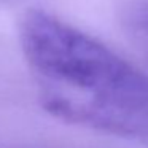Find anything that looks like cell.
<instances>
[{
	"label": "cell",
	"mask_w": 148,
	"mask_h": 148,
	"mask_svg": "<svg viewBox=\"0 0 148 148\" xmlns=\"http://www.w3.org/2000/svg\"><path fill=\"white\" fill-rule=\"evenodd\" d=\"M19 43L49 115L148 145V77L142 70L40 8L21 18Z\"/></svg>",
	"instance_id": "obj_1"
},
{
	"label": "cell",
	"mask_w": 148,
	"mask_h": 148,
	"mask_svg": "<svg viewBox=\"0 0 148 148\" xmlns=\"http://www.w3.org/2000/svg\"><path fill=\"white\" fill-rule=\"evenodd\" d=\"M119 23L132 45L148 58V0H132L124 5Z\"/></svg>",
	"instance_id": "obj_2"
}]
</instances>
